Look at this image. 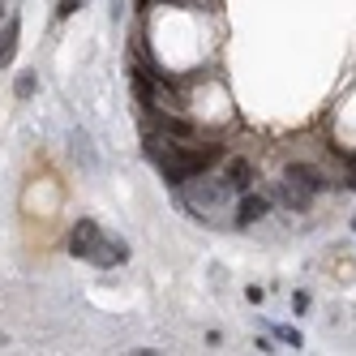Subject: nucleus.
<instances>
[{
	"label": "nucleus",
	"instance_id": "nucleus-1",
	"mask_svg": "<svg viewBox=\"0 0 356 356\" xmlns=\"http://www.w3.org/2000/svg\"><path fill=\"white\" fill-rule=\"evenodd\" d=\"M124 258H129V245H124L120 236L99 232V241H95V249H90V262H95V266H120Z\"/></svg>",
	"mask_w": 356,
	"mask_h": 356
},
{
	"label": "nucleus",
	"instance_id": "nucleus-2",
	"mask_svg": "<svg viewBox=\"0 0 356 356\" xmlns=\"http://www.w3.org/2000/svg\"><path fill=\"white\" fill-rule=\"evenodd\" d=\"M95 241H99V223L95 219H78L73 232H69V253H73V258H90Z\"/></svg>",
	"mask_w": 356,
	"mask_h": 356
},
{
	"label": "nucleus",
	"instance_id": "nucleus-3",
	"mask_svg": "<svg viewBox=\"0 0 356 356\" xmlns=\"http://www.w3.org/2000/svg\"><path fill=\"white\" fill-rule=\"evenodd\" d=\"M266 211H270V202H266L262 193H245V197L236 202V223H241V227H249V223H258Z\"/></svg>",
	"mask_w": 356,
	"mask_h": 356
},
{
	"label": "nucleus",
	"instance_id": "nucleus-4",
	"mask_svg": "<svg viewBox=\"0 0 356 356\" xmlns=\"http://www.w3.org/2000/svg\"><path fill=\"white\" fill-rule=\"evenodd\" d=\"M17 39H22V17H9L5 31H0V69H9L17 56Z\"/></svg>",
	"mask_w": 356,
	"mask_h": 356
},
{
	"label": "nucleus",
	"instance_id": "nucleus-5",
	"mask_svg": "<svg viewBox=\"0 0 356 356\" xmlns=\"http://www.w3.org/2000/svg\"><path fill=\"white\" fill-rule=\"evenodd\" d=\"M223 181H227V189H232V193H245V189L253 185V168H249L245 159H227Z\"/></svg>",
	"mask_w": 356,
	"mask_h": 356
},
{
	"label": "nucleus",
	"instance_id": "nucleus-6",
	"mask_svg": "<svg viewBox=\"0 0 356 356\" xmlns=\"http://www.w3.org/2000/svg\"><path fill=\"white\" fill-rule=\"evenodd\" d=\"M279 197H284L288 207H296V211L309 207V189H300L296 181H288V176H284V185H279Z\"/></svg>",
	"mask_w": 356,
	"mask_h": 356
},
{
	"label": "nucleus",
	"instance_id": "nucleus-7",
	"mask_svg": "<svg viewBox=\"0 0 356 356\" xmlns=\"http://www.w3.org/2000/svg\"><path fill=\"white\" fill-rule=\"evenodd\" d=\"M288 181H296L300 189H309V193H314V189H322V176H318L314 168H300V163H292V168H288Z\"/></svg>",
	"mask_w": 356,
	"mask_h": 356
},
{
	"label": "nucleus",
	"instance_id": "nucleus-8",
	"mask_svg": "<svg viewBox=\"0 0 356 356\" xmlns=\"http://www.w3.org/2000/svg\"><path fill=\"white\" fill-rule=\"evenodd\" d=\"M31 90H35V73H22V78H17V86H13V95H17V99H26Z\"/></svg>",
	"mask_w": 356,
	"mask_h": 356
},
{
	"label": "nucleus",
	"instance_id": "nucleus-9",
	"mask_svg": "<svg viewBox=\"0 0 356 356\" xmlns=\"http://www.w3.org/2000/svg\"><path fill=\"white\" fill-rule=\"evenodd\" d=\"M82 9V0H60V9H56V17H73Z\"/></svg>",
	"mask_w": 356,
	"mask_h": 356
},
{
	"label": "nucleus",
	"instance_id": "nucleus-10",
	"mask_svg": "<svg viewBox=\"0 0 356 356\" xmlns=\"http://www.w3.org/2000/svg\"><path fill=\"white\" fill-rule=\"evenodd\" d=\"M275 335H279V339H288V343H300V335H296L292 326H275Z\"/></svg>",
	"mask_w": 356,
	"mask_h": 356
},
{
	"label": "nucleus",
	"instance_id": "nucleus-11",
	"mask_svg": "<svg viewBox=\"0 0 356 356\" xmlns=\"http://www.w3.org/2000/svg\"><path fill=\"white\" fill-rule=\"evenodd\" d=\"M292 309H296V314H305V309H309V296L296 292V296H292Z\"/></svg>",
	"mask_w": 356,
	"mask_h": 356
},
{
	"label": "nucleus",
	"instance_id": "nucleus-12",
	"mask_svg": "<svg viewBox=\"0 0 356 356\" xmlns=\"http://www.w3.org/2000/svg\"><path fill=\"white\" fill-rule=\"evenodd\" d=\"M134 5H138V9H146V5H150V0H134Z\"/></svg>",
	"mask_w": 356,
	"mask_h": 356
}]
</instances>
